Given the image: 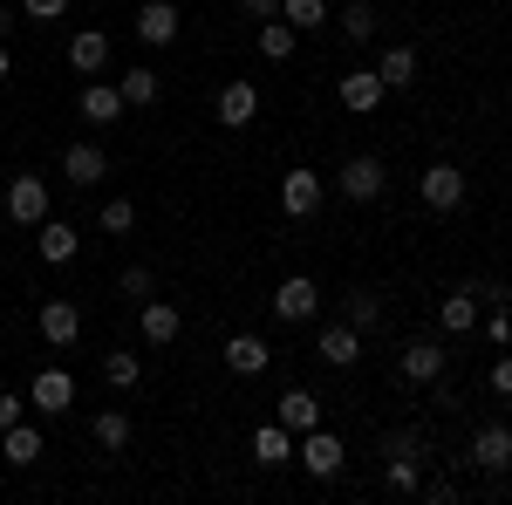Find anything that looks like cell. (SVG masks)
Instances as JSON below:
<instances>
[{"mask_svg": "<svg viewBox=\"0 0 512 505\" xmlns=\"http://www.w3.org/2000/svg\"><path fill=\"white\" fill-rule=\"evenodd\" d=\"M253 458H260L267 471H287L294 465V430L287 424H260L253 430Z\"/></svg>", "mask_w": 512, "mask_h": 505, "instance_id": "cell-19", "label": "cell"}, {"mask_svg": "<svg viewBox=\"0 0 512 505\" xmlns=\"http://www.w3.org/2000/svg\"><path fill=\"white\" fill-rule=\"evenodd\" d=\"M274 314L280 321H315L321 314V287L308 280V273H287V280L274 287Z\"/></svg>", "mask_w": 512, "mask_h": 505, "instance_id": "cell-5", "label": "cell"}, {"mask_svg": "<svg viewBox=\"0 0 512 505\" xmlns=\"http://www.w3.org/2000/svg\"><path fill=\"white\" fill-rule=\"evenodd\" d=\"M478 308H485V301H478V287H451V294L437 301V328H444V335H472Z\"/></svg>", "mask_w": 512, "mask_h": 505, "instance_id": "cell-15", "label": "cell"}, {"mask_svg": "<svg viewBox=\"0 0 512 505\" xmlns=\"http://www.w3.org/2000/svg\"><path fill=\"white\" fill-rule=\"evenodd\" d=\"M512 342V314H506V301H499V308H492V349H506Z\"/></svg>", "mask_w": 512, "mask_h": 505, "instance_id": "cell-41", "label": "cell"}, {"mask_svg": "<svg viewBox=\"0 0 512 505\" xmlns=\"http://www.w3.org/2000/svg\"><path fill=\"white\" fill-rule=\"evenodd\" d=\"M178 28H185V14H178L171 0H144V7H137V41H144V48H171Z\"/></svg>", "mask_w": 512, "mask_h": 505, "instance_id": "cell-6", "label": "cell"}, {"mask_svg": "<svg viewBox=\"0 0 512 505\" xmlns=\"http://www.w3.org/2000/svg\"><path fill=\"white\" fill-rule=\"evenodd\" d=\"M239 7H246L253 21H274V14H280V0H239Z\"/></svg>", "mask_w": 512, "mask_h": 505, "instance_id": "cell-42", "label": "cell"}, {"mask_svg": "<svg viewBox=\"0 0 512 505\" xmlns=\"http://www.w3.org/2000/svg\"><path fill=\"white\" fill-rule=\"evenodd\" d=\"M383 185H390V171H383V157H376V151H355L349 164L335 171V192L349 198V205H376Z\"/></svg>", "mask_w": 512, "mask_h": 505, "instance_id": "cell-1", "label": "cell"}, {"mask_svg": "<svg viewBox=\"0 0 512 505\" xmlns=\"http://www.w3.org/2000/svg\"><path fill=\"white\" fill-rule=\"evenodd\" d=\"M376 451H383V458H424V437H417V430H383Z\"/></svg>", "mask_w": 512, "mask_h": 505, "instance_id": "cell-36", "label": "cell"}, {"mask_svg": "<svg viewBox=\"0 0 512 505\" xmlns=\"http://www.w3.org/2000/svg\"><path fill=\"white\" fill-rule=\"evenodd\" d=\"M396 376H403V383H437V376H444V349H437L431 335L403 342V349H396Z\"/></svg>", "mask_w": 512, "mask_h": 505, "instance_id": "cell-8", "label": "cell"}, {"mask_svg": "<svg viewBox=\"0 0 512 505\" xmlns=\"http://www.w3.org/2000/svg\"><path fill=\"white\" fill-rule=\"evenodd\" d=\"M253 117H260V89H253L246 76L219 82V123H226V130H246Z\"/></svg>", "mask_w": 512, "mask_h": 505, "instance_id": "cell-13", "label": "cell"}, {"mask_svg": "<svg viewBox=\"0 0 512 505\" xmlns=\"http://www.w3.org/2000/svg\"><path fill=\"white\" fill-rule=\"evenodd\" d=\"M96 444H103V451H110V458H117V451H130V437H137V424H130V410H96Z\"/></svg>", "mask_w": 512, "mask_h": 505, "instance_id": "cell-25", "label": "cell"}, {"mask_svg": "<svg viewBox=\"0 0 512 505\" xmlns=\"http://www.w3.org/2000/svg\"><path fill=\"white\" fill-rule=\"evenodd\" d=\"M376 76H383V89H410L417 82V48H383V62H376Z\"/></svg>", "mask_w": 512, "mask_h": 505, "instance_id": "cell-27", "label": "cell"}, {"mask_svg": "<svg viewBox=\"0 0 512 505\" xmlns=\"http://www.w3.org/2000/svg\"><path fill=\"white\" fill-rule=\"evenodd\" d=\"M21 410H28V396H14V389H0V430L21 424Z\"/></svg>", "mask_w": 512, "mask_h": 505, "instance_id": "cell-38", "label": "cell"}, {"mask_svg": "<svg viewBox=\"0 0 512 505\" xmlns=\"http://www.w3.org/2000/svg\"><path fill=\"white\" fill-rule=\"evenodd\" d=\"M294 465L308 471V478H342V465H349V451H342V437L335 430H301V444H294Z\"/></svg>", "mask_w": 512, "mask_h": 505, "instance_id": "cell-2", "label": "cell"}, {"mask_svg": "<svg viewBox=\"0 0 512 505\" xmlns=\"http://www.w3.org/2000/svg\"><path fill=\"white\" fill-rule=\"evenodd\" d=\"M123 103H130V110H144V103H158V69H123Z\"/></svg>", "mask_w": 512, "mask_h": 505, "instance_id": "cell-33", "label": "cell"}, {"mask_svg": "<svg viewBox=\"0 0 512 505\" xmlns=\"http://www.w3.org/2000/svg\"><path fill=\"white\" fill-rule=\"evenodd\" d=\"M69 69H82V76H103V69H110V35H103V28H82V35L69 41Z\"/></svg>", "mask_w": 512, "mask_h": 505, "instance_id": "cell-20", "label": "cell"}, {"mask_svg": "<svg viewBox=\"0 0 512 505\" xmlns=\"http://www.w3.org/2000/svg\"><path fill=\"white\" fill-rule=\"evenodd\" d=\"M123 110H130V103H123L117 82H89V89H82V123H117Z\"/></svg>", "mask_w": 512, "mask_h": 505, "instance_id": "cell-23", "label": "cell"}, {"mask_svg": "<svg viewBox=\"0 0 512 505\" xmlns=\"http://www.w3.org/2000/svg\"><path fill=\"white\" fill-rule=\"evenodd\" d=\"M253 41H260V55H267V62H294V48H301V35H294L280 14H274V21H260V35H253Z\"/></svg>", "mask_w": 512, "mask_h": 505, "instance_id": "cell-28", "label": "cell"}, {"mask_svg": "<svg viewBox=\"0 0 512 505\" xmlns=\"http://www.w3.org/2000/svg\"><path fill=\"white\" fill-rule=\"evenodd\" d=\"M383 485H390L396 499H417V492H424V465H417V458H390V465H383Z\"/></svg>", "mask_w": 512, "mask_h": 505, "instance_id": "cell-30", "label": "cell"}, {"mask_svg": "<svg viewBox=\"0 0 512 505\" xmlns=\"http://www.w3.org/2000/svg\"><path fill=\"white\" fill-rule=\"evenodd\" d=\"M280 21H287L294 35H308V28H328V0H280Z\"/></svg>", "mask_w": 512, "mask_h": 505, "instance_id": "cell-31", "label": "cell"}, {"mask_svg": "<svg viewBox=\"0 0 512 505\" xmlns=\"http://www.w3.org/2000/svg\"><path fill=\"white\" fill-rule=\"evenodd\" d=\"M178 328H185V314L171 308V301H137V335H144L151 349H171Z\"/></svg>", "mask_w": 512, "mask_h": 505, "instance_id": "cell-12", "label": "cell"}, {"mask_svg": "<svg viewBox=\"0 0 512 505\" xmlns=\"http://www.w3.org/2000/svg\"><path fill=\"white\" fill-rule=\"evenodd\" d=\"M151 287H158V273H151V267H123L117 273V294H123V301H151Z\"/></svg>", "mask_w": 512, "mask_h": 505, "instance_id": "cell-35", "label": "cell"}, {"mask_svg": "<svg viewBox=\"0 0 512 505\" xmlns=\"http://www.w3.org/2000/svg\"><path fill=\"white\" fill-rule=\"evenodd\" d=\"M342 321L362 328V335L383 328V294H376V287H349V294H342Z\"/></svg>", "mask_w": 512, "mask_h": 505, "instance_id": "cell-24", "label": "cell"}, {"mask_svg": "<svg viewBox=\"0 0 512 505\" xmlns=\"http://www.w3.org/2000/svg\"><path fill=\"white\" fill-rule=\"evenodd\" d=\"M417 192H424L431 212H458V205H465V171H458V164H431V171L417 178Z\"/></svg>", "mask_w": 512, "mask_h": 505, "instance_id": "cell-7", "label": "cell"}, {"mask_svg": "<svg viewBox=\"0 0 512 505\" xmlns=\"http://www.w3.org/2000/svg\"><path fill=\"white\" fill-rule=\"evenodd\" d=\"M41 451H48V437H41L35 424H7V430H0V458H7L14 471H28Z\"/></svg>", "mask_w": 512, "mask_h": 505, "instance_id": "cell-17", "label": "cell"}, {"mask_svg": "<svg viewBox=\"0 0 512 505\" xmlns=\"http://www.w3.org/2000/svg\"><path fill=\"white\" fill-rule=\"evenodd\" d=\"M96 226H103L110 239L137 233V205H130V198H103V212H96Z\"/></svg>", "mask_w": 512, "mask_h": 505, "instance_id": "cell-34", "label": "cell"}, {"mask_svg": "<svg viewBox=\"0 0 512 505\" xmlns=\"http://www.w3.org/2000/svg\"><path fill=\"white\" fill-rule=\"evenodd\" d=\"M21 14H28V21H62L69 0H21Z\"/></svg>", "mask_w": 512, "mask_h": 505, "instance_id": "cell-37", "label": "cell"}, {"mask_svg": "<svg viewBox=\"0 0 512 505\" xmlns=\"http://www.w3.org/2000/svg\"><path fill=\"white\" fill-rule=\"evenodd\" d=\"M7 28H14V14H7V7H0V41H7Z\"/></svg>", "mask_w": 512, "mask_h": 505, "instance_id": "cell-44", "label": "cell"}, {"mask_svg": "<svg viewBox=\"0 0 512 505\" xmlns=\"http://www.w3.org/2000/svg\"><path fill=\"white\" fill-rule=\"evenodd\" d=\"M321 198H328V178L308 171V164H294V171L280 178V212H287V219H315Z\"/></svg>", "mask_w": 512, "mask_h": 505, "instance_id": "cell-3", "label": "cell"}, {"mask_svg": "<svg viewBox=\"0 0 512 505\" xmlns=\"http://www.w3.org/2000/svg\"><path fill=\"white\" fill-rule=\"evenodd\" d=\"M35 253L48 260V267H69V260L82 253L76 226H69V219H41V226H35Z\"/></svg>", "mask_w": 512, "mask_h": 505, "instance_id": "cell-14", "label": "cell"}, {"mask_svg": "<svg viewBox=\"0 0 512 505\" xmlns=\"http://www.w3.org/2000/svg\"><path fill=\"white\" fill-rule=\"evenodd\" d=\"M321 362H328V369H355V362H362V328L335 321V328L321 335Z\"/></svg>", "mask_w": 512, "mask_h": 505, "instance_id": "cell-21", "label": "cell"}, {"mask_svg": "<svg viewBox=\"0 0 512 505\" xmlns=\"http://www.w3.org/2000/svg\"><path fill=\"white\" fill-rule=\"evenodd\" d=\"M472 465L492 471V478H506L512 471V424H478L472 437Z\"/></svg>", "mask_w": 512, "mask_h": 505, "instance_id": "cell-10", "label": "cell"}, {"mask_svg": "<svg viewBox=\"0 0 512 505\" xmlns=\"http://www.w3.org/2000/svg\"><path fill=\"white\" fill-rule=\"evenodd\" d=\"M376 103H383V76H376V69H349V76H342V110H349V117H369Z\"/></svg>", "mask_w": 512, "mask_h": 505, "instance_id": "cell-18", "label": "cell"}, {"mask_svg": "<svg viewBox=\"0 0 512 505\" xmlns=\"http://www.w3.org/2000/svg\"><path fill=\"white\" fill-rule=\"evenodd\" d=\"M14 76V55H7V41H0V82Z\"/></svg>", "mask_w": 512, "mask_h": 505, "instance_id": "cell-43", "label": "cell"}, {"mask_svg": "<svg viewBox=\"0 0 512 505\" xmlns=\"http://www.w3.org/2000/svg\"><path fill=\"white\" fill-rule=\"evenodd\" d=\"M28 403H35L41 417H62V410L76 403V376H69V369H35V383H28Z\"/></svg>", "mask_w": 512, "mask_h": 505, "instance_id": "cell-9", "label": "cell"}, {"mask_svg": "<svg viewBox=\"0 0 512 505\" xmlns=\"http://www.w3.org/2000/svg\"><path fill=\"white\" fill-rule=\"evenodd\" d=\"M274 424H287L294 437H301V430H315V424H321V403L308 396V389H287V396H280V417H274Z\"/></svg>", "mask_w": 512, "mask_h": 505, "instance_id": "cell-26", "label": "cell"}, {"mask_svg": "<svg viewBox=\"0 0 512 505\" xmlns=\"http://www.w3.org/2000/svg\"><path fill=\"white\" fill-rule=\"evenodd\" d=\"M376 28H383V21H376V7H369V0H349V7H342V35H349L355 48H362V41H376Z\"/></svg>", "mask_w": 512, "mask_h": 505, "instance_id": "cell-32", "label": "cell"}, {"mask_svg": "<svg viewBox=\"0 0 512 505\" xmlns=\"http://www.w3.org/2000/svg\"><path fill=\"white\" fill-rule=\"evenodd\" d=\"M103 383H110V389H137V383H144L137 349H103Z\"/></svg>", "mask_w": 512, "mask_h": 505, "instance_id": "cell-29", "label": "cell"}, {"mask_svg": "<svg viewBox=\"0 0 512 505\" xmlns=\"http://www.w3.org/2000/svg\"><path fill=\"white\" fill-rule=\"evenodd\" d=\"M492 396H506V403H512V355L492 362Z\"/></svg>", "mask_w": 512, "mask_h": 505, "instance_id": "cell-39", "label": "cell"}, {"mask_svg": "<svg viewBox=\"0 0 512 505\" xmlns=\"http://www.w3.org/2000/svg\"><path fill=\"white\" fill-rule=\"evenodd\" d=\"M267 362H274L267 335H233V342H226V369H233V376H260Z\"/></svg>", "mask_w": 512, "mask_h": 505, "instance_id": "cell-22", "label": "cell"}, {"mask_svg": "<svg viewBox=\"0 0 512 505\" xmlns=\"http://www.w3.org/2000/svg\"><path fill=\"white\" fill-rule=\"evenodd\" d=\"M48 178H41V171H21V178H7V219H14V226H41V219H48Z\"/></svg>", "mask_w": 512, "mask_h": 505, "instance_id": "cell-4", "label": "cell"}, {"mask_svg": "<svg viewBox=\"0 0 512 505\" xmlns=\"http://www.w3.org/2000/svg\"><path fill=\"white\" fill-rule=\"evenodd\" d=\"M417 499H431V505H444V499H458V485H451V478H424V492H417Z\"/></svg>", "mask_w": 512, "mask_h": 505, "instance_id": "cell-40", "label": "cell"}, {"mask_svg": "<svg viewBox=\"0 0 512 505\" xmlns=\"http://www.w3.org/2000/svg\"><path fill=\"white\" fill-rule=\"evenodd\" d=\"M35 328H41L48 349H69V342L82 335V308H76V301H48V308L35 314Z\"/></svg>", "mask_w": 512, "mask_h": 505, "instance_id": "cell-16", "label": "cell"}, {"mask_svg": "<svg viewBox=\"0 0 512 505\" xmlns=\"http://www.w3.org/2000/svg\"><path fill=\"white\" fill-rule=\"evenodd\" d=\"M62 178H69L76 192L103 185V178H110V151H103V144H69V151H62Z\"/></svg>", "mask_w": 512, "mask_h": 505, "instance_id": "cell-11", "label": "cell"}]
</instances>
